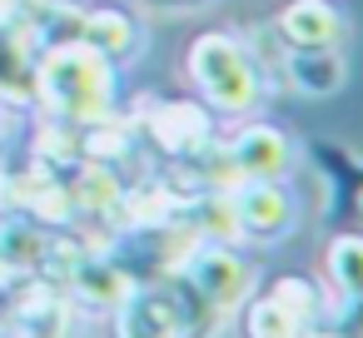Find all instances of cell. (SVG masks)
<instances>
[{
    "label": "cell",
    "mask_w": 363,
    "mask_h": 338,
    "mask_svg": "<svg viewBox=\"0 0 363 338\" xmlns=\"http://www.w3.org/2000/svg\"><path fill=\"white\" fill-rule=\"evenodd\" d=\"M35 100L45 105L50 120L60 125H95L110 115L115 100V70L100 50L85 40H60L45 45L35 60Z\"/></svg>",
    "instance_id": "obj_1"
},
{
    "label": "cell",
    "mask_w": 363,
    "mask_h": 338,
    "mask_svg": "<svg viewBox=\"0 0 363 338\" xmlns=\"http://www.w3.org/2000/svg\"><path fill=\"white\" fill-rule=\"evenodd\" d=\"M184 70L199 85V95L209 100V110H219V115H244L259 100V65L224 30L199 35L189 45V55H184Z\"/></svg>",
    "instance_id": "obj_2"
},
{
    "label": "cell",
    "mask_w": 363,
    "mask_h": 338,
    "mask_svg": "<svg viewBox=\"0 0 363 338\" xmlns=\"http://www.w3.org/2000/svg\"><path fill=\"white\" fill-rule=\"evenodd\" d=\"M184 278H189L194 293H199L204 303H214L219 313L239 308V298L249 293V264H244L234 249L214 244V239H204V244H194V249L184 254Z\"/></svg>",
    "instance_id": "obj_3"
},
{
    "label": "cell",
    "mask_w": 363,
    "mask_h": 338,
    "mask_svg": "<svg viewBox=\"0 0 363 338\" xmlns=\"http://www.w3.org/2000/svg\"><path fill=\"white\" fill-rule=\"evenodd\" d=\"M115 338H184V293L179 278L164 288H130V298L115 308Z\"/></svg>",
    "instance_id": "obj_4"
},
{
    "label": "cell",
    "mask_w": 363,
    "mask_h": 338,
    "mask_svg": "<svg viewBox=\"0 0 363 338\" xmlns=\"http://www.w3.org/2000/svg\"><path fill=\"white\" fill-rule=\"evenodd\" d=\"M229 204H234L239 234H249V239H279L294 219V204L274 179H239L229 189Z\"/></svg>",
    "instance_id": "obj_5"
},
{
    "label": "cell",
    "mask_w": 363,
    "mask_h": 338,
    "mask_svg": "<svg viewBox=\"0 0 363 338\" xmlns=\"http://www.w3.org/2000/svg\"><path fill=\"white\" fill-rule=\"evenodd\" d=\"M224 154H229L239 179H279L289 169V140L274 125H244Z\"/></svg>",
    "instance_id": "obj_6"
},
{
    "label": "cell",
    "mask_w": 363,
    "mask_h": 338,
    "mask_svg": "<svg viewBox=\"0 0 363 338\" xmlns=\"http://www.w3.org/2000/svg\"><path fill=\"white\" fill-rule=\"evenodd\" d=\"M0 189H6V199H11L21 214H30V219H40V224H65V219L75 214L70 189H65L50 169H26V174H11V179H0Z\"/></svg>",
    "instance_id": "obj_7"
},
{
    "label": "cell",
    "mask_w": 363,
    "mask_h": 338,
    "mask_svg": "<svg viewBox=\"0 0 363 338\" xmlns=\"http://www.w3.org/2000/svg\"><path fill=\"white\" fill-rule=\"evenodd\" d=\"M35 60H40V45L26 35V26L0 21V100L11 105L35 100Z\"/></svg>",
    "instance_id": "obj_8"
},
{
    "label": "cell",
    "mask_w": 363,
    "mask_h": 338,
    "mask_svg": "<svg viewBox=\"0 0 363 338\" xmlns=\"http://www.w3.org/2000/svg\"><path fill=\"white\" fill-rule=\"evenodd\" d=\"M338 35H343V21L328 0H289L279 16L284 50H328V45H338Z\"/></svg>",
    "instance_id": "obj_9"
},
{
    "label": "cell",
    "mask_w": 363,
    "mask_h": 338,
    "mask_svg": "<svg viewBox=\"0 0 363 338\" xmlns=\"http://www.w3.org/2000/svg\"><path fill=\"white\" fill-rule=\"evenodd\" d=\"M11 318H16V333L21 338H65V328H70V308H65V298L45 278L16 288Z\"/></svg>",
    "instance_id": "obj_10"
},
{
    "label": "cell",
    "mask_w": 363,
    "mask_h": 338,
    "mask_svg": "<svg viewBox=\"0 0 363 338\" xmlns=\"http://www.w3.org/2000/svg\"><path fill=\"white\" fill-rule=\"evenodd\" d=\"M150 135H155V145H160V150H169V154L189 159L194 150H204V145H209V115H204L199 105L174 100V105H160V110L150 115Z\"/></svg>",
    "instance_id": "obj_11"
},
{
    "label": "cell",
    "mask_w": 363,
    "mask_h": 338,
    "mask_svg": "<svg viewBox=\"0 0 363 338\" xmlns=\"http://www.w3.org/2000/svg\"><path fill=\"white\" fill-rule=\"evenodd\" d=\"M284 70H289L294 90H303V95H333L343 85L338 45H328V50H289L284 55Z\"/></svg>",
    "instance_id": "obj_12"
},
{
    "label": "cell",
    "mask_w": 363,
    "mask_h": 338,
    "mask_svg": "<svg viewBox=\"0 0 363 338\" xmlns=\"http://www.w3.org/2000/svg\"><path fill=\"white\" fill-rule=\"evenodd\" d=\"M70 288H75V298H85V303H95V308L115 313V308L130 298V274H120L115 264L80 259V269L70 274Z\"/></svg>",
    "instance_id": "obj_13"
},
{
    "label": "cell",
    "mask_w": 363,
    "mask_h": 338,
    "mask_svg": "<svg viewBox=\"0 0 363 338\" xmlns=\"http://www.w3.org/2000/svg\"><path fill=\"white\" fill-rule=\"evenodd\" d=\"M80 40L90 50H100L105 60H115V55L135 50V26L120 11H90V16H80Z\"/></svg>",
    "instance_id": "obj_14"
},
{
    "label": "cell",
    "mask_w": 363,
    "mask_h": 338,
    "mask_svg": "<svg viewBox=\"0 0 363 338\" xmlns=\"http://www.w3.org/2000/svg\"><path fill=\"white\" fill-rule=\"evenodd\" d=\"M328 278L338 283L343 298L363 303V239L358 234H343L328 244Z\"/></svg>",
    "instance_id": "obj_15"
},
{
    "label": "cell",
    "mask_w": 363,
    "mask_h": 338,
    "mask_svg": "<svg viewBox=\"0 0 363 338\" xmlns=\"http://www.w3.org/2000/svg\"><path fill=\"white\" fill-rule=\"evenodd\" d=\"M120 194H125V189H120V179H115L110 164L80 159V179H75V189H70V204H75V209H115Z\"/></svg>",
    "instance_id": "obj_16"
},
{
    "label": "cell",
    "mask_w": 363,
    "mask_h": 338,
    "mask_svg": "<svg viewBox=\"0 0 363 338\" xmlns=\"http://www.w3.org/2000/svg\"><path fill=\"white\" fill-rule=\"evenodd\" d=\"M269 298H274L298 328H313V318H318V308H323V293H318V283H308V278H279Z\"/></svg>",
    "instance_id": "obj_17"
},
{
    "label": "cell",
    "mask_w": 363,
    "mask_h": 338,
    "mask_svg": "<svg viewBox=\"0 0 363 338\" xmlns=\"http://www.w3.org/2000/svg\"><path fill=\"white\" fill-rule=\"evenodd\" d=\"M303 328L274 303V298H264V303H254L249 308V338H298Z\"/></svg>",
    "instance_id": "obj_18"
},
{
    "label": "cell",
    "mask_w": 363,
    "mask_h": 338,
    "mask_svg": "<svg viewBox=\"0 0 363 338\" xmlns=\"http://www.w3.org/2000/svg\"><path fill=\"white\" fill-rule=\"evenodd\" d=\"M155 6H174V11H194V6H204V0H155Z\"/></svg>",
    "instance_id": "obj_19"
},
{
    "label": "cell",
    "mask_w": 363,
    "mask_h": 338,
    "mask_svg": "<svg viewBox=\"0 0 363 338\" xmlns=\"http://www.w3.org/2000/svg\"><path fill=\"white\" fill-rule=\"evenodd\" d=\"M0 274H6V264H0Z\"/></svg>",
    "instance_id": "obj_20"
}]
</instances>
